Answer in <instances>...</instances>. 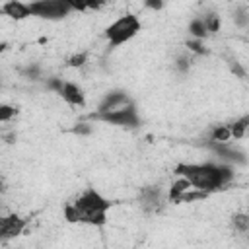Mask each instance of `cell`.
<instances>
[{
  "instance_id": "5bb4252c",
  "label": "cell",
  "mask_w": 249,
  "mask_h": 249,
  "mask_svg": "<svg viewBox=\"0 0 249 249\" xmlns=\"http://www.w3.org/2000/svg\"><path fill=\"white\" fill-rule=\"evenodd\" d=\"M189 33H191V39H198V41H202V39H206V37L210 35L202 18H195V19L189 23Z\"/></svg>"
},
{
  "instance_id": "44dd1931",
  "label": "cell",
  "mask_w": 249,
  "mask_h": 249,
  "mask_svg": "<svg viewBox=\"0 0 249 249\" xmlns=\"http://www.w3.org/2000/svg\"><path fill=\"white\" fill-rule=\"evenodd\" d=\"M187 49H189L191 53H195V54H204V53H206L202 41H198V39H189V41H187Z\"/></svg>"
},
{
  "instance_id": "5b68a950",
  "label": "cell",
  "mask_w": 249,
  "mask_h": 249,
  "mask_svg": "<svg viewBox=\"0 0 249 249\" xmlns=\"http://www.w3.org/2000/svg\"><path fill=\"white\" fill-rule=\"evenodd\" d=\"M47 88L53 89V91H56L72 107H84L86 105V93L74 82H66V80H60V78H51L47 82Z\"/></svg>"
},
{
  "instance_id": "8992f818",
  "label": "cell",
  "mask_w": 249,
  "mask_h": 249,
  "mask_svg": "<svg viewBox=\"0 0 249 249\" xmlns=\"http://www.w3.org/2000/svg\"><path fill=\"white\" fill-rule=\"evenodd\" d=\"M89 121H101L107 124H115V126H124V128H136L140 124V117L136 113V107H128L124 111H117V113H107V115H95L89 113L88 115Z\"/></svg>"
},
{
  "instance_id": "9c48e42d",
  "label": "cell",
  "mask_w": 249,
  "mask_h": 249,
  "mask_svg": "<svg viewBox=\"0 0 249 249\" xmlns=\"http://www.w3.org/2000/svg\"><path fill=\"white\" fill-rule=\"evenodd\" d=\"M214 154H218L224 161H231V163H245V158H243V154L239 152V150H235V148H231L230 144H218V142H210L208 140V144H206Z\"/></svg>"
},
{
  "instance_id": "603a6c76",
  "label": "cell",
  "mask_w": 249,
  "mask_h": 249,
  "mask_svg": "<svg viewBox=\"0 0 249 249\" xmlns=\"http://www.w3.org/2000/svg\"><path fill=\"white\" fill-rule=\"evenodd\" d=\"M228 64H230V70H231V72H233L237 78H245V70L241 68V64H239L237 60L230 58V60H228Z\"/></svg>"
},
{
  "instance_id": "2e32d148",
  "label": "cell",
  "mask_w": 249,
  "mask_h": 249,
  "mask_svg": "<svg viewBox=\"0 0 249 249\" xmlns=\"http://www.w3.org/2000/svg\"><path fill=\"white\" fill-rule=\"evenodd\" d=\"M208 196V193H204V191H198V189H189L185 195H181L179 196V200H177V204H185V202H196V200H204Z\"/></svg>"
},
{
  "instance_id": "e0dca14e",
  "label": "cell",
  "mask_w": 249,
  "mask_h": 249,
  "mask_svg": "<svg viewBox=\"0 0 249 249\" xmlns=\"http://www.w3.org/2000/svg\"><path fill=\"white\" fill-rule=\"evenodd\" d=\"M231 224H233V230L239 231V233L249 231V214H243V212L233 214L231 216Z\"/></svg>"
},
{
  "instance_id": "277c9868",
  "label": "cell",
  "mask_w": 249,
  "mask_h": 249,
  "mask_svg": "<svg viewBox=\"0 0 249 249\" xmlns=\"http://www.w3.org/2000/svg\"><path fill=\"white\" fill-rule=\"evenodd\" d=\"M138 31H140V19L134 14H124L105 29V37L113 47H119L130 41Z\"/></svg>"
},
{
  "instance_id": "52a82bcc",
  "label": "cell",
  "mask_w": 249,
  "mask_h": 249,
  "mask_svg": "<svg viewBox=\"0 0 249 249\" xmlns=\"http://www.w3.org/2000/svg\"><path fill=\"white\" fill-rule=\"evenodd\" d=\"M128 107H134V101L130 99L128 93H124V91H111V93H107V95L99 101V105H97V109H95L93 113H95V115H107V113L124 111V109H128Z\"/></svg>"
},
{
  "instance_id": "cb8c5ba5",
  "label": "cell",
  "mask_w": 249,
  "mask_h": 249,
  "mask_svg": "<svg viewBox=\"0 0 249 249\" xmlns=\"http://www.w3.org/2000/svg\"><path fill=\"white\" fill-rule=\"evenodd\" d=\"M189 66H191V60H189L185 54H183V56H177V60H175V68H177L179 72H187Z\"/></svg>"
},
{
  "instance_id": "9a60e30c",
  "label": "cell",
  "mask_w": 249,
  "mask_h": 249,
  "mask_svg": "<svg viewBox=\"0 0 249 249\" xmlns=\"http://www.w3.org/2000/svg\"><path fill=\"white\" fill-rule=\"evenodd\" d=\"M230 128H231L233 138H243V136L247 134V130H249V115H243V117L235 119V121L230 124Z\"/></svg>"
},
{
  "instance_id": "ba28073f",
  "label": "cell",
  "mask_w": 249,
  "mask_h": 249,
  "mask_svg": "<svg viewBox=\"0 0 249 249\" xmlns=\"http://www.w3.org/2000/svg\"><path fill=\"white\" fill-rule=\"evenodd\" d=\"M27 228V220L18 216V214H10V216H4L0 220V237L2 241H8V239H14L18 235L23 233V230Z\"/></svg>"
},
{
  "instance_id": "3957f363",
  "label": "cell",
  "mask_w": 249,
  "mask_h": 249,
  "mask_svg": "<svg viewBox=\"0 0 249 249\" xmlns=\"http://www.w3.org/2000/svg\"><path fill=\"white\" fill-rule=\"evenodd\" d=\"M31 16L43 18V19H62L74 10H86L89 4H76L70 0H37L29 2Z\"/></svg>"
},
{
  "instance_id": "7c38bea8",
  "label": "cell",
  "mask_w": 249,
  "mask_h": 249,
  "mask_svg": "<svg viewBox=\"0 0 249 249\" xmlns=\"http://www.w3.org/2000/svg\"><path fill=\"white\" fill-rule=\"evenodd\" d=\"M233 138L230 124H214L210 128V142H218V144H228Z\"/></svg>"
},
{
  "instance_id": "7402d4cb",
  "label": "cell",
  "mask_w": 249,
  "mask_h": 249,
  "mask_svg": "<svg viewBox=\"0 0 249 249\" xmlns=\"http://www.w3.org/2000/svg\"><path fill=\"white\" fill-rule=\"evenodd\" d=\"M72 132H74V134L88 136V134H91V124H89V123H78L76 126H72Z\"/></svg>"
},
{
  "instance_id": "d4e9b609",
  "label": "cell",
  "mask_w": 249,
  "mask_h": 249,
  "mask_svg": "<svg viewBox=\"0 0 249 249\" xmlns=\"http://www.w3.org/2000/svg\"><path fill=\"white\" fill-rule=\"evenodd\" d=\"M23 74H25L29 80H37V78H39V68H37V66H29V68L23 70Z\"/></svg>"
},
{
  "instance_id": "ac0fdd59",
  "label": "cell",
  "mask_w": 249,
  "mask_h": 249,
  "mask_svg": "<svg viewBox=\"0 0 249 249\" xmlns=\"http://www.w3.org/2000/svg\"><path fill=\"white\" fill-rule=\"evenodd\" d=\"M204 23H206V29H208V33H218L220 31V25H222V21H220V16L218 14H206L204 18Z\"/></svg>"
},
{
  "instance_id": "484cf974",
  "label": "cell",
  "mask_w": 249,
  "mask_h": 249,
  "mask_svg": "<svg viewBox=\"0 0 249 249\" xmlns=\"http://www.w3.org/2000/svg\"><path fill=\"white\" fill-rule=\"evenodd\" d=\"M144 6H146V8H152V10H160V8H163L161 2H146Z\"/></svg>"
},
{
  "instance_id": "4fadbf2b",
  "label": "cell",
  "mask_w": 249,
  "mask_h": 249,
  "mask_svg": "<svg viewBox=\"0 0 249 249\" xmlns=\"http://www.w3.org/2000/svg\"><path fill=\"white\" fill-rule=\"evenodd\" d=\"M189 189H193V185H191L185 177H177V179L173 181V185H171V189H169V195H167V196H169V200H171V202H177V200H179V196H181V195H185Z\"/></svg>"
},
{
  "instance_id": "7a4b0ae2",
  "label": "cell",
  "mask_w": 249,
  "mask_h": 249,
  "mask_svg": "<svg viewBox=\"0 0 249 249\" xmlns=\"http://www.w3.org/2000/svg\"><path fill=\"white\" fill-rule=\"evenodd\" d=\"M109 208H111V200H107L99 191L89 187L74 202L64 206V218L72 224H86L99 228L107 222Z\"/></svg>"
},
{
  "instance_id": "30bf717a",
  "label": "cell",
  "mask_w": 249,
  "mask_h": 249,
  "mask_svg": "<svg viewBox=\"0 0 249 249\" xmlns=\"http://www.w3.org/2000/svg\"><path fill=\"white\" fill-rule=\"evenodd\" d=\"M140 204L146 212H158L161 206V191L158 187H146L140 193Z\"/></svg>"
},
{
  "instance_id": "6da1fadb",
  "label": "cell",
  "mask_w": 249,
  "mask_h": 249,
  "mask_svg": "<svg viewBox=\"0 0 249 249\" xmlns=\"http://www.w3.org/2000/svg\"><path fill=\"white\" fill-rule=\"evenodd\" d=\"M173 173L185 177L195 189L208 195L226 189L233 179V169L220 163H177Z\"/></svg>"
},
{
  "instance_id": "ffe728a7",
  "label": "cell",
  "mask_w": 249,
  "mask_h": 249,
  "mask_svg": "<svg viewBox=\"0 0 249 249\" xmlns=\"http://www.w3.org/2000/svg\"><path fill=\"white\" fill-rule=\"evenodd\" d=\"M18 115V109L16 107H12V105H2L0 107V121L2 123H8L12 117H16Z\"/></svg>"
},
{
  "instance_id": "d6986e66",
  "label": "cell",
  "mask_w": 249,
  "mask_h": 249,
  "mask_svg": "<svg viewBox=\"0 0 249 249\" xmlns=\"http://www.w3.org/2000/svg\"><path fill=\"white\" fill-rule=\"evenodd\" d=\"M86 62H88V53H86V51L76 53V54H72V56L66 60V64H68L70 68H80V66H84Z\"/></svg>"
},
{
  "instance_id": "8fae6325",
  "label": "cell",
  "mask_w": 249,
  "mask_h": 249,
  "mask_svg": "<svg viewBox=\"0 0 249 249\" xmlns=\"http://www.w3.org/2000/svg\"><path fill=\"white\" fill-rule=\"evenodd\" d=\"M2 12L6 16H10L12 19H23V18H29L31 16L29 2H19V0H12V2L2 4Z\"/></svg>"
}]
</instances>
